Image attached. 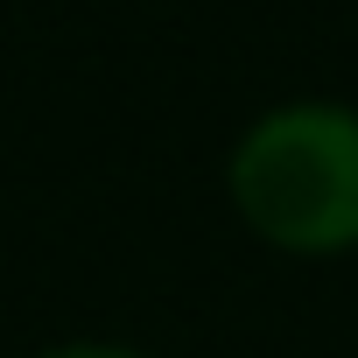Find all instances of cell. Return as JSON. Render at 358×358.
I'll return each mask as SVG.
<instances>
[{
    "instance_id": "2",
    "label": "cell",
    "mask_w": 358,
    "mask_h": 358,
    "mask_svg": "<svg viewBox=\"0 0 358 358\" xmlns=\"http://www.w3.org/2000/svg\"><path fill=\"white\" fill-rule=\"evenodd\" d=\"M36 358H148V351L113 344V337H78V344H50V351H36Z\"/></svg>"
},
{
    "instance_id": "1",
    "label": "cell",
    "mask_w": 358,
    "mask_h": 358,
    "mask_svg": "<svg viewBox=\"0 0 358 358\" xmlns=\"http://www.w3.org/2000/svg\"><path fill=\"white\" fill-rule=\"evenodd\" d=\"M225 190L246 232L295 260L358 253V106L281 99L232 141Z\"/></svg>"
}]
</instances>
